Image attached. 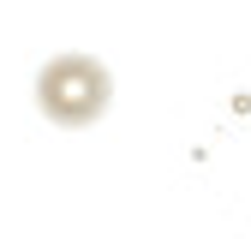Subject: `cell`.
Wrapping results in <instances>:
<instances>
[{
    "mask_svg": "<svg viewBox=\"0 0 251 239\" xmlns=\"http://www.w3.org/2000/svg\"><path fill=\"white\" fill-rule=\"evenodd\" d=\"M36 114L54 120L66 132H84L114 108V72L102 66L96 54H54L48 66L36 72Z\"/></svg>",
    "mask_w": 251,
    "mask_h": 239,
    "instance_id": "6da1fadb",
    "label": "cell"
}]
</instances>
